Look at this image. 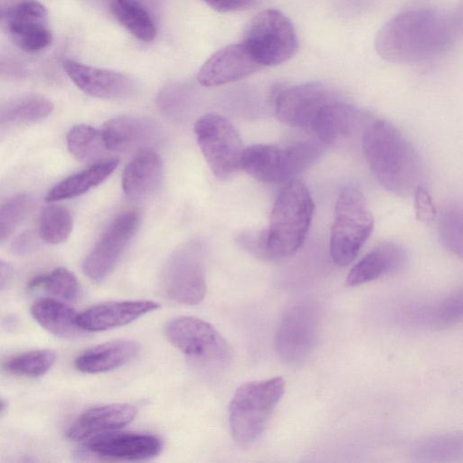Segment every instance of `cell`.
I'll use <instances>...</instances> for the list:
<instances>
[{
	"mask_svg": "<svg viewBox=\"0 0 463 463\" xmlns=\"http://www.w3.org/2000/svg\"><path fill=\"white\" fill-rule=\"evenodd\" d=\"M314 203L301 181L288 182L278 194L269 225L260 232L240 235V244L254 256L278 260L294 255L303 245L311 223Z\"/></svg>",
	"mask_w": 463,
	"mask_h": 463,
	"instance_id": "cell-1",
	"label": "cell"
},
{
	"mask_svg": "<svg viewBox=\"0 0 463 463\" xmlns=\"http://www.w3.org/2000/svg\"><path fill=\"white\" fill-rule=\"evenodd\" d=\"M454 35L450 19L439 11L411 9L389 20L377 33V53L393 63H414L447 50Z\"/></svg>",
	"mask_w": 463,
	"mask_h": 463,
	"instance_id": "cell-2",
	"label": "cell"
},
{
	"mask_svg": "<svg viewBox=\"0 0 463 463\" xmlns=\"http://www.w3.org/2000/svg\"><path fill=\"white\" fill-rule=\"evenodd\" d=\"M362 143L373 175L387 191L407 196L420 185L419 155L394 126L385 120L373 121L366 127Z\"/></svg>",
	"mask_w": 463,
	"mask_h": 463,
	"instance_id": "cell-3",
	"label": "cell"
},
{
	"mask_svg": "<svg viewBox=\"0 0 463 463\" xmlns=\"http://www.w3.org/2000/svg\"><path fill=\"white\" fill-rule=\"evenodd\" d=\"M165 335L199 373L222 374L232 352L226 339L208 322L194 317H178L165 326Z\"/></svg>",
	"mask_w": 463,
	"mask_h": 463,
	"instance_id": "cell-4",
	"label": "cell"
},
{
	"mask_svg": "<svg viewBox=\"0 0 463 463\" xmlns=\"http://www.w3.org/2000/svg\"><path fill=\"white\" fill-rule=\"evenodd\" d=\"M285 392L281 377L251 381L239 386L229 406V423L234 440L241 446L254 444Z\"/></svg>",
	"mask_w": 463,
	"mask_h": 463,
	"instance_id": "cell-5",
	"label": "cell"
},
{
	"mask_svg": "<svg viewBox=\"0 0 463 463\" xmlns=\"http://www.w3.org/2000/svg\"><path fill=\"white\" fill-rule=\"evenodd\" d=\"M373 223L361 191L351 185L344 187L335 202L330 232V255L334 262L340 266L353 262L370 237Z\"/></svg>",
	"mask_w": 463,
	"mask_h": 463,
	"instance_id": "cell-6",
	"label": "cell"
},
{
	"mask_svg": "<svg viewBox=\"0 0 463 463\" xmlns=\"http://www.w3.org/2000/svg\"><path fill=\"white\" fill-rule=\"evenodd\" d=\"M320 155V146L309 141L285 147L253 145L244 148L241 168L266 184L288 183L311 166Z\"/></svg>",
	"mask_w": 463,
	"mask_h": 463,
	"instance_id": "cell-7",
	"label": "cell"
},
{
	"mask_svg": "<svg viewBox=\"0 0 463 463\" xmlns=\"http://www.w3.org/2000/svg\"><path fill=\"white\" fill-rule=\"evenodd\" d=\"M242 44L261 67L273 66L295 54L298 38L291 21L283 13L267 9L250 22Z\"/></svg>",
	"mask_w": 463,
	"mask_h": 463,
	"instance_id": "cell-8",
	"label": "cell"
},
{
	"mask_svg": "<svg viewBox=\"0 0 463 463\" xmlns=\"http://www.w3.org/2000/svg\"><path fill=\"white\" fill-rule=\"evenodd\" d=\"M163 294L184 305L200 304L206 294L204 254L202 244L192 241L175 250L161 277Z\"/></svg>",
	"mask_w": 463,
	"mask_h": 463,
	"instance_id": "cell-9",
	"label": "cell"
},
{
	"mask_svg": "<svg viewBox=\"0 0 463 463\" xmlns=\"http://www.w3.org/2000/svg\"><path fill=\"white\" fill-rule=\"evenodd\" d=\"M198 146L213 174L226 179L241 168L244 150L240 134L224 117L205 114L194 124Z\"/></svg>",
	"mask_w": 463,
	"mask_h": 463,
	"instance_id": "cell-10",
	"label": "cell"
},
{
	"mask_svg": "<svg viewBox=\"0 0 463 463\" xmlns=\"http://www.w3.org/2000/svg\"><path fill=\"white\" fill-rule=\"evenodd\" d=\"M319 319L316 307L300 303L290 307L280 319L275 334V349L290 365L306 362L318 340Z\"/></svg>",
	"mask_w": 463,
	"mask_h": 463,
	"instance_id": "cell-11",
	"label": "cell"
},
{
	"mask_svg": "<svg viewBox=\"0 0 463 463\" xmlns=\"http://www.w3.org/2000/svg\"><path fill=\"white\" fill-rule=\"evenodd\" d=\"M139 224L140 213L135 210L121 213L109 223L83 260L90 280L99 283L112 272Z\"/></svg>",
	"mask_w": 463,
	"mask_h": 463,
	"instance_id": "cell-12",
	"label": "cell"
},
{
	"mask_svg": "<svg viewBox=\"0 0 463 463\" xmlns=\"http://www.w3.org/2000/svg\"><path fill=\"white\" fill-rule=\"evenodd\" d=\"M335 99L323 84L307 82L279 90L274 100L277 118L284 124L310 128L322 108Z\"/></svg>",
	"mask_w": 463,
	"mask_h": 463,
	"instance_id": "cell-13",
	"label": "cell"
},
{
	"mask_svg": "<svg viewBox=\"0 0 463 463\" xmlns=\"http://www.w3.org/2000/svg\"><path fill=\"white\" fill-rule=\"evenodd\" d=\"M85 448L106 459L145 460L156 457L163 449V443L153 434L113 430L87 439Z\"/></svg>",
	"mask_w": 463,
	"mask_h": 463,
	"instance_id": "cell-14",
	"label": "cell"
},
{
	"mask_svg": "<svg viewBox=\"0 0 463 463\" xmlns=\"http://www.w3.org/2000/svg\"><path fill=\"white\" fill-rule=\"evenodd\" d=\"M6 18L11 38L20 49L35 52L51 44L48 11L39 2H21L8 9Z\"/></svg>",
	"mask_w": 463,
	"mask_h": 463,
	"instance_id": "cell-15",
	"label": "cell"
},
{
	"mask_svg": "<svg viewBox=\"0 0 463 463\" xmlns=\"http://www.w3.org/2000/svg\"><path fill=\"white\" fill-rule=\"evenodd\" d=\"M62 67L71 81L83 92L99 99H124L136 90L134 80L122 73L66 59Z\"/></svg>",
	"mask_w": 463,
	"mask_h": 463,
	"instance_id": "cell-16",
	"label": "cell"
},
{
	"mask_svg": "<svg viewBox=\"0 0 463 463\" xmlns=\"http://www.w3.org/2000/svg\"><path fill=\"white\" fill-rule=\"evenodd\" d=\"M260 69L242 43L232 44L205 61L197 73V80L204 87H215L242 80Z\"/></svg>",
	"mask_w": 463,
	"mask_h": 463,
	"instance_id": "cell-17",
	"label": "cell"
},
{
	"mask_svg": "<svg viewBox=\"0 0 463 463\" xmlns=\"http://www.w3.org/2000/svg\"><path fill=\"white\" fill-rule=\"evenodd\" d=\"M158 307L153 300L103 302L78 314L77 324L84 332L105 331L129 324Z\"/></svg>",
	"mask_w": 463,
	"mask_h": 463,
	"instance_id": "cell-18",
	"label": "cell"
},
{
	"mask_svg": "<svg viewBox=\"0 0 463 463\" xmlns=\"http://www.w3.org/2000/svg\"><path fill=\"white\" fill-rule=\"evenodd\" d=\"M137 409L131 404H106L92 407L80 414L67 430V437L75 441L120 429L137 416Z\"/></svg>",
	"mask_w": 463,
	"mask_h": 463,
	"instance_id": "cell-19",
	"label": "cell"
},
{
	"mask_svg": "<svg viewBox=\"0 0 463 463\" xmlns=\"http://www.w3.org/2000/svg\"><path fill=\"white\" fill-rule=\"evenodd\" d=\"M100 134L106 150L125 152L156 140L158 128L149 118L121 116L108 120Z\"/></svg>",
	"mask_w": 463,
	"mask_h": 463,
	"instance_id": "cell-20",
	"label": "cell"
},
{
	"mask_svg": "<svg viewBox=\"0 0 463 463\" xmlns=\"http://www.w3.org/2000/svg\"><path fill=\"white\" fill-rule=\"evenodd\" d=\"M163 176V163L159 155L145 147L140 149L125 166L122 188L131 199L148 196L159 186Z\"/></svg>",
	"mask_w": 463,
	"mask_h": 463,
	"instance_id": "cell-21",
	"label": "cell"
},
{
	"mask_svg": "<svg viewBox=\"0 0 463 463\" xmlns=\"http://www.w3.org/2000/svg\"><path fill=\"white\" fill-rule=\"evenodd\" d=\"M406 261L407 254L400 245L392 242L381 244L353 266L346 277V285L359 286L396 273L404 268Z\"/></svg>",
	"mask_w": 463,
	"mask_h": 463,
	"instance_id": "cell-22",
	"label": "cell"
},
{
	"mask_svg": "<svg viewBox=\"0 0 463 463\" xmlns=\"http://www.w3.org/2000/svg\"><path fill=\"white\" fill-rule=\"evenodd\" d=\"M363 113L355 107L336 99L325 105L311 129L325 144H333L349 137L360 125Z\"/></svg>",
	"mask_w": 463,
	"mask_h": 463,
	"instance_id": "cell-23",
	"label": "cell"
},
{
	"mask_svg": "<svg viewBox=\"0 0 463 463\" xmlns=\"http://www.w3.org/2000/svg\"><path fill=\"white\" fill-rule=\"evenodd\" d=\"M139 352V345L132 340L103 343L82 352L75 359V367L85 373H99L114 370L131 361Z\"/></svg>",
	"mask_w": 463,
	"mask_h": 463,
	"instance_id": "cell-24",
	"label": "cell"
},
{
	"mask_svg": "<svg viewBox=\"0 0 463 463\" xmlns=\"http://www.w3.org/2000/svg\"><path fill=\"white\" fill-rule=\"evenodd\" d=\"M118 159L102 158L91 164L88 168L73 174L49 190L45 201L53 203L80 196L101 184L116 169Z\"/></svg>",
	"mask_w": 463,
	"mask_h": 463,
	"instance_id": "cell-25",
	"label": "cell"
},
{
	"mask_svg": "<svg viewBox=\"0 0 463 463\" xmlns=\"http://www.w3.org/2000/svg\"><path fill=\"white\" fill-rule=\"evenodd\" d=\"M31 314L46 331L61 338H74L82 331L77 324V313L70 306L52 298L35 301Z\"/></svg>",
	"mask_w": 463,
	"mask_h": 463,
	"instance_id": "cell-26",
	"label": "cell"
},
{
	"mask_svg": "<svg viewBox=\"0 0 463 463\" xmlns=\"http://www.w3.org/2000/svg\"><path fill=\"white\" fill-rule=\"evenodd\" d=\"M52 102L38 94H28L0 102V127L28 125L48 118Z\"/></svg>",
	"mask_w": 463,
	"mask_h": 463,
	"instance_id": "cell-27",
	"label": "cell"
},
{
	"mask_svg": "<svg viewBox=\"0 0 463 463\" xmlns=\"http://www.w3.org/2000/svg\"><path fill=\"white\" fill-rule=\"evenodd\" d=\"M67 148L71 155L81 163H96L105 150L100 131L92 126H73L66 136Z\"/></svg>",
	"mask_w": 463,
	"mask_h": 463,
	"instance_id": "cell-28",
	"label": "cell"
},
{
	"mask_svg": "<svg viewBox=\"0 0 463 463\" xmlns=\"http://www.w3.org/2000/svg\"><path fill=\"white\" fill-rule=\"evenodd\" d=\"M73 227L71 212L62 205L44 207L39 219V235L49 244H60L67 241Z\"/></svg>",
	"mask_w": 463,
	"mask_h": 463,
	"instance_id": "cell-29",
	"label": "cell"
},
{
	"mask_svg": "<svg viewBox=\"0 0 463 463\" xmlns=\"http://www.w3.org/2000/svg\"><path fill=\"white\" fill-rule=\"evenodd\" d=\"M110 10L119 24L133 36L151 42L156 35V20L147 12L110 0Z\"/></svg>",
	"mask_w": 463,
	"mask_h": 463,
	"instance_id": "cell-30",
	"label": "cell"
},
{
	"mask_svg": "<svg viewBox=\"0 0 463 463\" xmlns=\"http://www.w3.org/2000/svg\"><path fill=\"white\" fill-rule=\"evenodd\" d=\"M56 354L51 349H36L22 353L5 360L2 367L11 374L39 377L45 374L54 364Z\"/></svg>",
	"mask_w": 463,
	"mask_h": 463,
	"instance_id": "cell-31",
	"label": "cell"
},
{
	"mask_svg": "<svg viewBox=\"0 0 463 463\" xmlns=\"http://www.w3.org/2000/svg\"><path fill=\"white\" fill-rule=\"evenodd\" d=\"M29 290L44 289L48 293L67 301L74 300L80 292L75 275L64 267H59L47 274L33 277L27 284Z\"/></svg>",
	"mask_w": 463,
	"mask_h": 463,
	"instance_id": "cell-32",
	"label": "cell"
},
{
	"mask_svg": "<svg viewBox=\"0 0 463 463\" xmlns=\"http://www.w3.org/2000/svg\"><path fill=\"white\" fill-rule=\"evenodd\" d=\"M460 434H442L427 438L415 448V457L423 461H443L461 456Z\"/></svg>",
	"mask_w": 463,
	"mask_h": 463,
	"instance_id": "cell-33",
	"label": "cell"
},
{
	"mask_svg": "<svg viewBox=\"0 0 463 463\" xmlns=\"http://www.w3.org/2000/svg\"><path fill=\"white\" fill-rule=\"evenodd\" d=\"M33 205L29 194H18L0 204V244L21 225Z\"/></svg>",
	"mask_w": 463,
	"mask_h": 463,
	"instance_id": "cell-34",
	"label": "cell"
},
{
	"mask_svg": "<svg viewBox=\"0 0 463 463\" xmlns=\"http://www.w3.org/2000/svg\"><path fill=\"white\" fill-rule=\"evenodd\" d=\"M462 317V293H453L423 311V319L430 326L447 327Z\"/></svg>",
	"mask_w": 463,
	"mask_h": 463,
	"instance_id": "cell-35",
	"label": "cell"
},
{
	"mask_svg": "<svg viewBox=\"0 0 463 463\" xmlns=\"http://www.w3.org/2000/svg\"><path fill=\"white\" fill-rule=\"evenodd\" d=\"M439 232L444 245L454 253L462 254V215L455 207L448 208L439 222Z\"/></svg>",
	"mask_w": 463,
	"mask_h": 463,
	"instance_id": "cell-36",
	"label": "cell"
},
{
	"mask_svg": "<svg viewBox=\"0 0 463 463\" xmlns=\"http://www.w3.org/2000/svg\"><path fill=\"white\" fill-rule=\"evenodd\" d=\"M416 218L422 222H430L436 215L435 206L428 191L421 185L413 192Z\"/></svg>",
	"mask_w": 463,
	"mask_h": 463,
	"instance_id": "cell-37",
	"label": "cell"
},
{
	"mask_svg": "<svg viewBox=\"0 0 463 463\" xmlns=\"http://www.w3.org/2000/svg\"><path fill=\"white\" fill-rule=\"evenodd\" d=\"M212 8L222 12H236L250 7L255 0H203Z\"/></svg>",
	"mask_w": 463,
	"mask_h": 463,
	"instance_id": "cell-38",
	"label": "cell"
},
{
	"mask_svg": "<svg viewBox=\"0 0 463 463\" xmlns=\"http://www.w3.org/2000/svg\"><path fill=\"white\" fill-rule=\"evenodd\" d=\"M121 4L147 12L157 20L162 0H116Z\"/></svg>",
	"mask_w": 463,
	"mask_h": 463,
	"instance_id": "cell-39",
	"label": "cell"
},
{
	"mask_svg": "<svg viewBox=\"0 0 463 463\" xmlns=\"http://www.w3.org/2000/svg\"><path fill=\"white\" fill-rule=\"evenodd\" d=\"M33 247V237L30 232H24L15 238L12 244V250L18 255H24Z\"/></svg>",
	"mask_w": 463,
	"mask_h": 463,
	"instance_id": "cell-40",
	"label": "cell"
},
{
	"mask_svg": "<svg viewBox=\"0 0 463 463\" xmlns=\"http://www.w3.org/2000/svg\"><path fill=\"white\" fill-rule=\"evenodd\" d=\"M13 277L12 266L0 260V289L5 287Z\"/></svg>",
	"mask_w": 463,
	"mask_h": 463,
	"instance_id": "cell-41",
	"label": "cell"
},
{
	"mask_svg": "<svg viewBox=\"0 0 463 463\" xmlns=\"http://www.w3.org/2000/svg\"><path fill=\"white\" fill-rule=\"evenodd\" d=\"M8 11V10H7ZM7 11L0 5V20L4 17V16H6V14H7Z\"/></svg>",
	"mask_w": 463,
	"mask_h": 463,
	"instance_id": "cell-42",
	"label": "cell"
},
{
	"mask_svg": "<svg viewBox=\"0 0 463 463\" xmlns=\"http://www.w3.org/2000/svg\"><path fill=\"white\" fill-rule=\"evenodd\" d=\"M5 407H6L5 402L4 401L0 400V412L5 411Z\"/></svg>",
	"mask_w": 463,
	"mask_h": 463,
	"instance_id": "cell-43",
	"label": "cell"
}]
</instances>
